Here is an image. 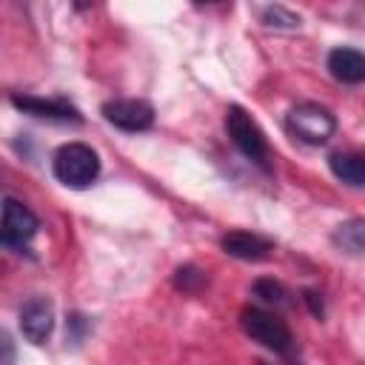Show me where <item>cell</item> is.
Listing matches in <instances>:
<instances>
[{
    "mask_svg": "<svg viewBox=\"0 0 365 365\" xmlns=\"http://www.w3.org/2000/svg\"><path fill=\"white\" fill-rule=\"evenodd\" d=\"M51 174L68 188H88L100 177V154L86 143H66L51 157Z\"/></svg>",
    "mask_w": 365,
    "mask_h": 365,
    "instance_id": "6da1fadb",
    "label": "cell"
},
{
    "mask_svg": "<svg viewBox=\"0 0 365 365\" xmlns=\"http://www.w3.org/2000/svg\"><path fill=\"white\" fill-rule=\"evenodd\" d=\"M240 325L257 345H262V348H268L279 356H291L294 336H291V328L277 314H271L265 308H257V305H245L240 311Z\"/></svg>",
    "mask_w": 365,
    "mask_h": 365,
    "instance_id": "7a4b0ae2",
    "label": "cell"
},
{
    "mask_svg": "<svg viewBox=\"0 0 365 365\" xmlns=\"http://www.w3.org/2000/svg\"><path fill=\"white\" fill-rule=\"evenodd\" d=\"M285 128L305 145H325L336 131V117L319 103H297L285 114Z\"/></svg>",
    "mask_w": 365,
    "mask_h": 365,
    "instance_id": "3957f363",
    "label": "cell"
},
{
    "mask_svg": "<svg viewBox=\"0 0 365 365\" xmlns=\"http://www.w3.org/2000/svg\"><path fill=\"white\" fill-rule=\"evenodd\" d=\"M225 128H228V137H231V143L237 145V151L242 157H248L251 163L268 168V157H271L268 140H265L262 128L257 125V120L242 106H228V111H225Z\"/></svg>",
    "mask_w": 365,
    "mask_h": 365,
    "instance_id": "277c9868",
    "label": "cell"
},
{
    "mask_svg": "<svg viewBox=\"0 0 365 365\" xmlns=\"http://www.w3.org/2000/svg\"><path fill=\"white\" fill-rule=\"evenodd\" d=\"M103 120L120 131L137 134V131H148L154 125V106L148 100L140 97H120V100H108L100 108Z\"/></svg>",
    "mask_w": 365,
    "mask_h": 365,
    "instance_id": "5b68a950",
    "label": "cell"
},
{
    "mask_svg": "<svg viewBox=\"0 0 365 365\" xmlns=\"http://www.w3.org/2000/svg\"><path fill=\"white\" fill-rule=\"evenodd\" d=\"M37 228H40V220H37V214L26 202H20L14 197H6L3 200V222H0L3 245H9V248H26L31 242V237L37 234Z\"/></svg>",
    "mask_w": 365,
    "mask_h": 365,
    "instance_id": "8992f818",
    "label": "cell"
},
{
    "mask_svg": "<svg viewBox=\"0 0 365 365\" xmlns=\"http://www.w3.org/2000/svg\"><path fill=\"white\" fill-rule=\"evenodd\" d=\"M11 106L29 117L48 123H83V114L63 97H37V94H11Z\"/></svg>",
    "mask_w": 365,
    "mask_h": 365,
    "instance_id": "52a82bcc",
    "label": "cell"
},
{
    "mask_svg": "<svg viewBox=\"0 0 365 365\" xmlns=\"http://www.w3.org/2000/svg\"><path fill=\"white\" fill-rule=\"evenodd\" d=\"M20 331L31 345L48 342L54 331V305L48 297H31L20 308Z\"/></svg>",
    "mask_w": 365,
    "mask_h": 365,
    "instance_id": "ba28073f",
    "label": "cell"
},
{
    "mask_svg": "<svg viewBox=\"0 0 365 365\" xmlns=\"http://www.w3.org/2000/svg\"><path fill=\"white\" fill-rule=\"evenodd\" d=\"M220 248L234 257V259H242V262H259L265 259L271 251H274V242L259 237V234H251V231H228L222 240H220Z\"/></svg>",
    "mask_w": 365,
    "mask_h": 365,
    "instance_id": "9c48e42d",
    "label": "cell"
},
{
    "mask_svg": "<svg viewBox=\"0 0 365 365\" xmlns=\"http://www.w3.org/2000/svg\"><path fill=\"white\" fill-rule=\"evenodd\" d=\"M325 66H328L331 77L339 80V83H348V86L365 83V51H359L354 46H336V48H331Z\"/></svg>",
    "mask_w": 365,
    "mask_h": 365,
    "instance_id": "30bf717a",
    "label": "cell"
},
{
    "mask_svg": "<svg viewBox=\"0 0 365 365\" xmlns=\"http://www.w3.org/2000/svg\"><path fill=\"white\" fill-rule=\"evenodd\" d=\"M328 168L339 182H345L351 188H365V157L362 154L336 151L328 157Z\"/></svg>",
    "mask_w": 365,
    "mask_h": 365,
    "instance_id": "8fae6325",
    "label": "cell"
},
{
    "mask_svg": "<svg viewBox=\"0 0 365 365\" xmlns=\"http://www.w3.org/2000/svg\"><path fill=\"white\" fill-rule=\"evenodd\" d=\"M331 242L345 254H365V217H351L331 231Z\"/></svg>",
    "mask_w": 365,
    "mask_h": 365,
    "instance_id": "7c38bea8",
    "label": "cell"
},
{
    "mask_svg": "<svg viewBox=\"0 0 365 365\" xmlns=\"http://www.w3.org/2000/svg\"><path fill=\"white\" fill-rule=\"evenodd\" d=\"M259 20L268 26V29H288V31H294V29H299V14H294L291 9H285V6H265L262 11H259Z\"/></svg>",
    "mask_w": 365,
    "mask_h": 365,
    "instance_id": "4fadbf2b",
    "label": "cell"
},
{
    "mask_svg": "<svg viewBox=\"0 0 365 365\" xmlns=\"http://www.w3.org/2000/svg\"><path fill=\"white\" fill-rule=\"evenodd\" d=\"M254 297H259L265 305H288L285 285L277 282V279H268V277H262V279L254 282Z\"/></svg>",
    "mask_w": 365,
    "mask_h": 365,
    "instance_id": "5bb4252c",
    "label": "cell"
},
{
    "mask_svg": "<svg viewBox=\"0 0 365 365\" xmlns=\"http://www.w3.org/2000/svg\"><path fill=\"white\" fill-rule=\"evenodd\" d=\"M205 282H208V279H205V274H202L197 265H180V268L174 271V285H177L180 291H185V294L200 291Z\"/></svg>",
    "mask_w": 365,
    "mask_h": 365,
    "instance_id": "9a60e30c",
    "label": "cell"
},
{
    "mask_svg": "<svg viewBox=\"0 0 365 365\" xmlns=\"http://www.w3.org/2000/svg\"><path fill=\"white\" fill-rule=\"evenodd\" d=\"M88 331V322H86V317H80V314H71L68 317V339L77 345L80 339H83V334Z\"/></svg>",
    "mask_w": 365,
    "mask_h": 365,
    "instance_id": "2e32d148",
    "label": "cell"
},
{
    "mask_svg": "<svg viewBox=\"0 0 365 365\" xmlns=\"http://www.w3.org/2000/svg\"><path fill=\"white\" fill-rule=\"evenodd\" d=\"M302 299L308 302V308H311V314L322 319V314H325V308H322V299H319V294H317V291H305V294H302Z\"/></svg>",
    "mask_w": 365,
    "mask_h": 365,
    "instance_id": "e0dca14e",
    "label": "cell"
},
{
    "mask_svg": "<svg viewBox=\"0 0 365 365\" xmlns=\"http://www.w3.org/2000/svg\"><path fill=\"white\" fill-rule=\"evenodd\" d=\"M3 351H6L3 365H11V359H14V345H11V336H9V334H3Z\"/></svg>",
    "mask_w": 365,
    "mask_h": 365,
    "instance_id": "ac0fdd59",
    "label": "cell"
}]
</instances>
